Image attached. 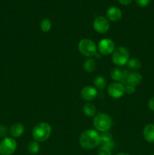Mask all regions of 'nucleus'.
Instances as JSON below:
<instances>
[{
    "mask_svg": "<svg viewBox=\"0 0 154 155\" xmlns=\"http://www.w3.org/2000/svg\"><path fill=\"white\" fill-rule=\"evenodd\" d=\"M79 145L83 149H94L101 145V134L92 129L85 130L80 136Z\"/></svg>",
    "mask_w": 154,
    "mask_h": 155,
    "instance_id": "obj_1",
    "label": "nucleus"
},
{
    "mask_svg": "<svg viewBox=\"0 0 154 155\" xmlns=\"http://www.w3.org/2000/svg\"><path fill=\"white\" fill-rule=\"evenodd\" d=\"M51 131L52 129L49 124L46 122H41L33 127L32 135L34 140L40 143L45 142L49 139Z\"/></svg>",
    "mask_w": 154,
    "mask_h": 155,
    "instance_id": "obj_2",
    "label": "nucleus"
},
{
    "mask_svg": "<svg viewBox=\"0 0 154 155\" xmlns=\"http://www.w3.org/2000/svg\"><path fill=\"white\" fill-rule=\"evenodd\" d=\"M113 125L112 118L105 113L96 114L93 119V127L98 133L108 132Z\"/></svg>",
    "mask_w": 154,
    "mask_h": 155,
    "instance_id": "obj_3",
    "label": "nucleus"
},
{
    "mask_svg": "<svg viewBox=\"0 0 154 155\" xmlns=\"http://www.w3.org/2000/svg\"><path fill=\"white\" fill-rule=\"evenodd\" d=\"M78 49L83 56L87 58L95 57L98 53V46L90 39H82L79 42Z\"/></svg>",
    "mask_w": 154,
    "mask_h": 155,
    "instance_id": "obj_4",
    "label": "nucleus"
},
{
    "mask_svg": "<svg viewBox=\"0 0 154 155\" xmlns=\"http://www.w3.org/2000/svg\"><path fill=\"white\" fill-rule=\"evenodd\" d=\"M129 59V51L125 47L119 46L116 48L112 54V61L117 66H124L127 64Z\"/></svg>",
    "mask_w": 154,
    "mask_h": 155,
    "instance_id": "obj_5",
    "label": "nucleus"
},
{
    "mask_svg": "<svg viewBox=\"0 0 154 155\" xmlns=\"http://www.w3.org/2000/svg\"><path fill=\"white\" fill-rule=\"evenodd\" d=\"M18 147L16 140L14 138L5 137L0 142V155H12Z\"/></svg>",
    "mask_w": 154,
    "mask_h": 155,
    "instance_id": "obj_6",
    "label": "nucleus"
},
{
    "mask_svg": "<svg viewBox=\"0 0 154 155\" xmlns=\"http://www.w3.org/2000/svg\"><path fill=\"white\" fill-rule=\"evenodd\" d=\"M107 92L109 95L113 98L118 99V98H122L125 93V85L119 82L110 83L107 86Z\"/></svg>",
    "mask_w": 154,
    "mask_h": 155,
    "instance_id": "obj_7",
    "label": "nucleus"
},
{
    "mask_svg": "<svg viewBox=\"0 0 154 155\" xmlns=\"http://www.w3.org/2000/svg\"><path fill=\"white\" fill-rule=\"evenodd\" d=\"M116 49L115 43L111 39L104 38L100 40L98 45V50L100 54L103 55H110L113 54L114 50Z\"/></svg>",
    "mask_w": 154,
    "mask_h": 155,
    "instance_id": "obj_8",
    "label": "nucleus"
},
{
    "mask_svg": "<svg viewBox=\"0 0 154 155\" xmlns=\"http://www.w3.org/2000/svg\"><path fill=\"white\" fill-rule=\"evenodd\" d=\"M110 21L104 16H98L94 20L93 28L97 33H105L110 30Z\"/></svg>",
    "mask_w": 154,
    "mask_h": 155,
    "instance_id": "obj_9",
    "label": "nucleus"
},
{
    "mask_svg": "<svg viewBox=\"0 0 154 155\" xmlns=\"http://www.w3.org/2000/svg\"><path fill=\"white\" fill-rule=\"evenodd\" d=\"M98 89L95 86H85L80 92L82 98L86 101H91L95 100L98 96Z\"/></svg>",
    "mask_w": 154,
    "mask_h": 155,
    "instance_id": "obj_10",
    "label": "nucleus"
},
{
    "mask_svg": "<svg viewBox=\"0 0 154 155\" xmlns=\"http://www.w3.org/2000/svg\"><path fill=\"white\" fill-rule=\"evenodd\" d=\"M106 14H107V19L112 22H118L120 21L122 17V13L120 9L115 6L109 8Z\"/></svg>",
    "mask_w": 154,
    "mask_h": 155,
    "instance_id": "obj_11",
    "label": "nucleus"
},
{
    "mask_svg": "<svg viewBox=\"0 0 154 155\" xmlns=\"http://www.w3.org/2000/svg\"><path fill=\"white\" fill-rule=\"evenodd\" d=\"M143 80V77L139 72L134 71V72H131L128 74L126 80V85L129 84L131 86H137L141 83Z\"/></svg>",
    "mask_w": 154,
    "mask_h": 155,
    "instance_id": "obj_12",
    "label": "nucleus"
},
{
    "mask_svg": "<svg viewBox=\"0 0 154 155\" xmlns=\"http://www.w3.org/2000/svg\"><path fill=\"white\" fill-rule=\"evenodd\" d=\"M25 131L24 126L21 123L14 124L9 129V133L12 138H19L22 136Z\"/></svg>",
    "mask_w": 154,
    "mask_h": 155,
    "instance_id": "obj_13",
    "label": "nucleus"
},
{
    "mask_svg": "<svg viewBox=\"0 0 154 155\" xmlns=\"http://www.w3.org/2000/svg\"><path fill=\"white\" fill-rule=\"evenodd\" d=\"M143 136L145 140L148 142H154V124H149L144 127L143 130Z\"/></svg>",
    "mask_w": 154,
    "mask_h": 155,
    "instance_id": "obj_14",
    "label": "nucleus"
},
{
    "mask_svg": "<svg viewBox=\"0 0 154 155\" xmlns=\"http://www.w3.org/2000/svg\"><path fill=\"white\" fill-rule=\"evenodd\" d=\"M82 110L85 115L89 117H94L96 115V107L92 103L88 102L85 104Z\"/></svg>",
    "mask_w": 154,
    "mask_h": 155,
    "instance_id": "obj_15",
    "label": "nucleus"
},
{
    "mask_svg": "<svg viewBox=\"0 0 154 155\" xmlns=\"http://www.w3.org/2000/svg\"><path fill=\"white\" fill-rule=\"evenodd\" d=\"M94 86L98 90H103L107 87V80L104 76H98L94 80Z\"/></svg>",
    "mask_w": 154,
    "mask_h": 155,
    "instance_id": "obj_16",
    "label": "nucleus"
},
{
    "mask_svg": "<svg viewBox=\"0 0 154 155\" xmlns=\"http://www.w3.org/2000/svg\"><path fill=\"white\" fill-rule=\"evenodd\" d=\"M96 68V61L95 59L89 58L83 64V69L87 73H92Z\"/></svg>",
    "mask_w": 154,
    "mask_h": 155,
    "instance_id": "obj_17",
    "label": "nucleus"
},
{
    "mask_svg": "<svg viewBox=\"0 0 154 155\" xmlns=\"http://www.w3.org/2000/svg\"><path fill=\"white\" fill-rule=\"evenodd\" d=\"M128 68L131 70H138L141 68L142 63L138 58H130L128 60Z\"/></svg>",
    "mask_w": 154,
    "mask_h": 155,
    "instance_id": "obj_18",
    "label": "nucleus"
},
{
    "mask_svg": "<svg viewBox=\"0 0 154 155\" xmlns=\"http://www.w3.org/2000/svg\"><path fill=\"white\" fill-rule=\"evenodd\" d=\"M51 27H52V23L51 20L48 18H44L40 23V29L44 33H48L51 30Z\"/></svg>",
    "mask_w": 154,
    "mask_h": 155,
    "instance_id": "obj_19",
    "label": "nucleus"
},
{
    "mask_svg": "<svg viewBox=\"0 0 154 155\" xmlns=\"http://www.w3.org/2000/svg\"><path fill=\"white\" fill-rule=\"evenodd\" d=\"M27 150L31 154H36L39 153V150H40V145L39 142H36V141H33L30 142L27 146Z\"/></svg>",
    "mask_w": 154,
    "mask_h": 155,
    "instance_id": "obj_20",
    "label": "nucleus"
},
{
    "mask_svg": "<svg viewBox=\"0 0 154 155\" xmlns=\"http://www.w3.org/2000/svg\"><path fill=\"white\" fill-rule=\"evenodd\" d=\"M110 77L115 82L121 81L122 79V71L119 68H113L110 72Z\"/></svg>",
    "mask_w": 154,
    "mask_h": 155,
    "instance_id": "obj_21",
    "label": "nucleus"
},
{
    "mask_svg": "<svg viewBox=\"0 0 154 155\" xmlns=\"http://www.w3.org/2000/svg\"><path fill=\"white\" fill-rule=\"evenodd\" d=\"M98 155H112V149L107 145H101L98 151Z\"/></svg>",
    "mask_w": 154,
    "mask_h": 155,
    "instance_id": "obj_22",
    "label": "nucleus"
},
{
    "mask_svg": "<svg viewBox=\"0 0 154 155\" xmlns=\"http://www.w3.org/2000/svg\"><path fill=\"white\" fill-rule=\"evenodd\" d=\"M8 133L9 130L5 125H0V137L3 138V139L7 137Z\"/></svg>",
    "mask_w": 154,
    "mask_h": 155,
    "instance_id": "obj_23",
    "label": "nucleus"
},
{
    "mask_svg": "<svg viewBox=\"0 0 154 155\" xmlns=\"http://www.w3.org/2000/svg\"><path fill=\"white\" fill-rule=\"evenodd\" d=\"M125 87V93L128 94V95H131V94H134L136 92V87L134 86H131V85L127 84Z\"/></svg>",
    "mask_w": 154,
    "mask_h": 155,
    "instance_id": "obj_24",
    "label": "nucleus"
},
{
    "mask_svg": "<svg viewBox=\"0 0 154 155\" xmlns=\"http://www.w3.org/2000/svg\"><path fill=\"white\" fill-rule=\"evenodd\" d=\"M135 1L137 5L141 8H145L149 5L151 0H135Z\"/></svg>",
    "mask_w": 154,
    "mask_h": 155,
    "instance_id": "obj_25",
    "label": "nucleus"
},
{
    "mask_svg": "<svg viewBox=\"0 0 154 155\" xmlns=\"http://www.w3.org/2000/svg\"><path fill=\"white\" fill-rule=\"evenodd\" d=\"M148 107H149L151 110L154 111V96L152 97V98L149 100V101H148Z\"/></svg>",
    "mask_w": 154,
    "mask_h": 155,
    "instance_id": "obj_26",
    "label": "nucleus"
},
{
    "mask_svg": "<svg viewBox=\"0 0 154 155\" xmlns=\"http://www.w3.org/2000/svg\"><path fill=\"white\" fill-rule=\"evenodd\" d=\"M118 1L122 5H128L132 2L133 0H118Z\"/></svg>",
    "mask_w": 154,
    "mask_h": 155,
    "instance_id": "obj_27",
    "label": "nucleus"
},
{
    "mask_svg": "<svg viewBox=\"0 0 154 155\" xmlns=\"http://www.w3.org/2000/svg\"><path fill=\"white\" fill-rule=\"evenodd\" d=\"M115 155H130V154L126 152H119V153H117V154H116Z\"/></svg>",
    "mask_w": 154,
    "mask_h": 155,
    "instance_id": "obj_28",
    "label": "nucleus"
},
{
    "mask_svg": "<svg viewBox=\"0 0 154 155\" xmlns=\"http://www.w3.org/2000/svg\"><path fill=\"white\" fill-rule=\"evenodd\" d=\"M152 155H154V154H152Z\"/></svg>",
    "mask_w": 154,
    "mask_h": 155,
    "instance_id": "obj_29",
    "label": "nucleus"
},
{
    "mask_svg": "<svg viewBox=\"0 0 154 155\" xmlns=\"http://www.w3.org/2000/svg\"><path fill=\"white\" fill-rule=\"evenodd\" d=\"M40 155H41V154H40Z\"/></svg>",
    "mask_w": 154,
    "mask_h": 155,
    "instance_id": "obj_30",
    "label": "nucleus"
}]
</instances>
